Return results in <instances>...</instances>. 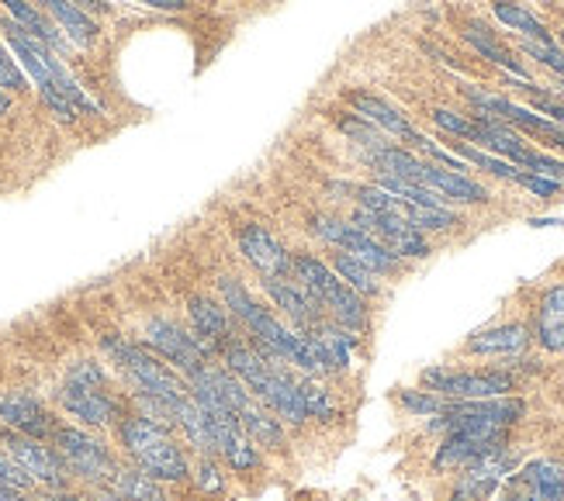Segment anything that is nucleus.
I'll return each mask as SVG.
<instances>
[{
	"label": "nucleus",
	"instance_id": "obj_1",
	"mask_svg": "<svg viewBox=\"0 0 564 501\" xmlns=\"http://www.w3.org/2000/svg\"><path fill=\"white\" fill-rule=\"evenodd\" d=\"M0 35H4L11 56L24 69V77L35 84L42 105L53 111L56 121L73 124L80 115H101V108H97L94 100L84 94V87L77 80H73V73L66 69V63L53 53V48L42 45L39 39H32L8 14H0Z\"/></svg>",
	"mask_w": 564,
	"mask_h": 501
},
{
	"label": "nucleus",
	"instance_id": "obj_2",
	"mask_svg": "<svg viewBox=\"0 0 564 501\" xmlns=\"http://www.w3.org/2000/svg\"><path fill=\"white\" fill-rule=\"evenodd\" d=\"M118 439L126 457L145 470L150 478L163 481V484H181L191 478V460L184 454V446L174 439V433L160 429L156 422L142 418V415H121L118 422Z\"/></svg>",
	"mask_w": 564,
	"mask_h": 501
},
{
	"label": "nucleus",
	"instance_id": "obj_3",
	"mask_svg": "<svg viewBox=\"0 0 564 501\" xmlns=\"http://www.w3.org/2000/svg\"><path fill=\"white\" fill-rule=\"evenodd\" d=\"M101 346H105V353L111 357V363L121 370V378L132 384V391L153 394V397L166 401L170 409L191 394V388H187V381L181 378V373L170 363H163L153 349H145L142 342H129L121 336H105Z\"/></svg>",
	"mask_w": 564,
	"mask_h": 501
},
{
	"label": "nucleus",
	"instance_id": "obj_4",
	"mask_svg": "<svg viewBox=\"0 0 564 501\" xmlns=\"http://www.w3.org/2000/svg\"><path fill=\"white\" fill-rule=\"evenodd\" d=\"M59 405L66 415L90 425V429H111L121 422V401L108 391V373L94 360H77L66 370L59 388Z\"/></svg>",
	"mask_w": 564,
	"mask_h": 501
},
{
	"label": "nucleus",
	"instance_id": "obj_5",
	"mask_svg": "<svg viewBox=\"0 0 564 501\" xmlns=\"http://www.w3.org/2000/svg\"><path fill=\"white\" fill-rule=\"evenodd\" d=\"M291 277L299 281L318 305H323V312L343 325V329H350V333H360L364 325H367V305H364V297L354 294L347 284H343L333 266L323 263L318 257L312 253H294L291 257Z\"/></svg>",
	"mask_w": 564,
	"mask_h": 501
},
{
	"label": "nucleus",
	"instance_id": "obj_6",
	"mask_svg": "<svg viewBox=\"0 0 564 501\" xmlns=\"http://www.w3.org/2000/svg\"><path fill=\"white\" fill-rule=\"evenodd\" d=\"M527 415L523 397H481V401H447L444 412L430 418V433L454 429H481V433H509Z\"/></svg>",
	"mask_w": 564,
	"mask_h": 501
},
{
	"label": "nucleus",
	"instance_id": "obj_7",
	"mask_svg": "<svg viewBox=\"0 0 564 501\" xmlns=\"http://www.w3.org/2000/svg\"><path fill=\"white\" fill-rule=\"evenodd\" d=\"M48 443H53V449L63 457V464L69 467V473L77 481L90 488H105L111 481L118 460L97 436L77 429V425H56V433Z\"/></svg>",
	"mask_w": 564,
	"mask_h": 501
},
{
	"label": "nucleus",
	"instance_id": "obj_8",
	"mask_svg": "<svg viewBox=\"0 0 564 501\" xmlns=\"http://www.w3.org/2000/svg\"><path fill=\"white\" fill-rule=\"evenodd\" d=\"M308 229L323 239L326 246L333 249H343V253H350L354 260H360L364 266H371L378 277H391V273L402 270V260L384 249L378 239H371L367 232H360L350 218H336V215H315L308 221Z\"/></svg>",
	"mask_w": 564,
	"mask_h": 501
},
{
	"label": "nucleus",
	"instance_id": "obj_9",
	"mask_svg": "<svg viewBox=\"0 0 564 501\" xmlns=\"http://www.w3.org/2000/svg\"><path fill=\"white\" fill-rule=\"evenodd\" d=\"M0 454H8L29 478L35 481V488L45 491H66L73 473L63 464V457L53 449V443L35 439V436H24L14 429H0Z\"/></svg>",
	"mask_w": 564,
	"mask_h": 501
},
{
	"label": "nucleus",
	"instance_id": "obj_10",
	"mask_svg": "<svg viewBox=\"0 0 564 501\" xmlns=\"http://www.w3.org/2000/svg\"><path fill=\"white\" fill-rule=\"evenodd\" d=\"M423 388L447 397V401H481V397H506L517 391V378L509 370H447L430 367L423 370Z\"/></svg>",
	"mask_w": 564,
	"mask_h": 501
},
{
	"label": "nucleus",
	"instance_id": "obj_11",
	"mask_svg": "<svg viewBox=\"0 0 564 501\" xmlns=\"http://www.w3.org/2000/svg\"><path fill=\"white\" fill-rule=\"evenodd\" d=\"M142 346L153 349V353L174 367L181 378L187 381L191 373H198L208 360H215L208 349L202 346V339L194 336L191 329H184V325L170 322V318H150L142 329Z\"/></svg>",
	"mask_w": 564,
	"mask_h": 501
},
{
	"label": "nucleus",
	"instance_id": "obj_12",
	"mask_svg": "<svg viewBox=\"0 0 564 501\" xmlns=\"http://www.w3.org/2000/svg\"><path fill=\"white\" fill-rule=\"evenodd\" d=\"M517 467H520V454L512 446H502L496 454L460 467V478L451 491V501H488Z\"/></svg>",
	"mask_w": 564,
	"mask_h": 501
},
{
	"label": "nucleus",
	"instance_id": "obj_13",
	"mask_svg": "<svg viewBox=\"0 0 564 501\" xmlns=\"http://www.w3.org/2000/svg\"><path fill=\"white\" fill-rule=\"evenodd\" d=\"M360 232H367L371 239H378L384 249H391L399 260H423L430 257V242H426V232L412 229L409 221L395 218V215H378V211H364L357 208L354 218H350Z\"/></svg>",
	"mask_w": 564,
	"mask_h": 501
},
{
	"label": "nucleus",
	"instance_id": "obj_14",
	"mask_svg": "<svg viewBox=\"0 0 564 501\" xmlns=\"http://www.w3.org/2000/svg\"><path fill=\"white\" fill-rule=\"evenodd\" d=\"M499 501H564V464L530 460L506 478Z\"/></svg>",
	"mask_w": 564,
	"mask_h": 501
},
{
	"label": "nucleus",
	"instance_id": "obj_15",
	"mask_svg": "<svg viewBox=\"0 0 564 501\" xmlns=\"http://www.w3.org/2000/svg\"><path fill=\"white\" fill-rule=\"evenodd\" d=\"M263 291L274 301V308L284 312V318L291 322L294 333H315V329H323V322L329 318L323 312V305H318V301L299 281H294L291 273L288 277H267Z\"/></svg>",
	"mask_w": 564,
	"mask_h": 501
},
{
	"label": "nucleus",
	"instance_id": "obj_16",
	"mask_svg": "<svg viewBox=\"0 0 564 501\" xmlns=\"http://www.w3.org/2000/svg\"><path fill=\"white\" fill-rule=\"evenodd\" d=\"M236 246L260 277H288L291 273V253L278 242L274 232H267L260 221H247L236 229Z\"/></svg>",
	"mask_w": 564,
	"mask_h": 501
},
{
	"label": "nucleus",
	"instance_id": "obj_17",
	"mask_svg": "<svg viewBox=\"0 0 564 501\" xmlns=\"http://www.w3.org/2000/svg\"><path fill=\"white\" fill-rule=\"evenodd\" d=\"M502 446H509V433H481V429L444 433V443H440L433 457V470H460L488 454H496Z\"/></svg>",
	"mask_w": 564,
	"mask_h": 501
},
{
	"label": "nucleus",
	"instance_id": "obj_18",
	"mask_svg": "<svg viewBox=\"0 0 564 501\" xmlns=\"http://www.w3.org/2000/svg\"><path fill=\"white\" fill-rule=\"evenodd\" d=\"M0 425L48 443L59 422L53 418V412H48L39 397L24 394V391H0Z\"/></svg>",
	"mask_w": 564,
	"mask_h": 501
},
{
	"label": "nucleus",
	"instance_id": "obj_19",
	"mask_svg": "<svg viewBox=\"0 0 564 501\" xmlns=\"http://www.w3.org/2000/svg\"><path fill=\"white\" fill-rule=\"evenodd\" d=\"M412 184L436 190L447 205H488V197H492L478 181H471L468 173H454V170L430 163L423 156H420V166H415Z\"/></svg>",
	"mask_w": 564,
	"mask_h": 501
},
{
	"label": "nucleus",
	"instance_id": "obj_20",
	"mask_svg": "<svg viewBox=\"0 0 564 501\" xmlns=\"http://www.w3.org/2000/svg\"><path fill=\"white\" fill-rule=\"evenodd\" d=\"M187 315H191V333L202 339V346L208 349L212 357H218V349L229 346L239 336V325L232 322L226 305H223V301L208 297V294L191 297Z\"/></svg>",
	"mask_w": 564,
	"mask_h": 501
},
{
	"label": "nucleus",
	"instance_id": "obj_21",
	"mask_svg": "<svg viewBox=\"0 0 564 501\" xmlns=\"http://www.w3.org/2000/svg\"><path fill=\"white\" fill-rule=\"evenodd\" d=\"M343 100L354 108V115H360L364 121H371L375 129H381L388 139H399L405 142V149L415 142V124L409 121V115H402L395 105H388L384 97L371 94V90H343Z\"/></svg>",
	"mask_w": 564,
	"mask_h": 501
},
{
	"label": "nucleus",
	"instance_id": "obj_22",
	"mask_svg": "<svg viewBox=\"0 0 564 501\" xmlns=\"http://www.w3.org/2000/svg\"><path fill=\"white\" fill-rule=\"evenodd\" d=\"M257 401L263 409H271L281 418V425H305L308 422L305 405H302V388H299V381H294L291 367H278L271 373V381H267V388L257 394Z\"/></svg>",
	"mask_w": 564,
	"mask_h": 501
},
{
	"label": "nucleus",
	"instance_id": "obj_23",
	"mask_svg": "<svg viewBox=\"0 0 564 501\" xmlns=\"http://www.w3.org/2000/svg\"><path fill=\"white\" fill-rule=\"evenodd\" d=\"M32 4L53 18V24L69 39L73 48H90L97 39H101V24H97V18L80 11L73 0H32Z\"/></svg>",
	"mask_w": 564,
	"mask_h": 501
},
{
	"label": "nucleus",
	"instance_id": "obj_24",
	"mask_svg": "<svg viewBox=\"0 0 564 501\" xmlns=\"http://www.w3.org/2000/svg\"><path fill=\"white\" fill-rule=\"evenodd\" d=\"M0 8H4V14L11 18V21H18L24 32H29L32 39H39L42 45H48L53 48L56 56H66L69 53V39L56 29L53 24V18H48L45 11H39L32 0H0Z\"/></svg>",
	"mask_w": 564,
	"mask_h": 501
},
{
	"label": "nucleus",
	"instance_id": "obj_25",
	"mask_svg": "<svg viewBox=\"0 0 564 501\" xmlns=\"http://www.w3.org/2000/svg\"><path fill=\"white\" fill-rule=\"evenodd\" d=\"M530 346V329L527 325H499V329H485L468 339V353L475 357H517Z\"/></svg>",
	"mask_w": 564,
	"mask_h": 501
},
{
	"label": "nucleus",
	"instance_id": "obj_26",
	"mask_svg": "<svg viewBox=\"0 0 564 501\" xmlns=\"http://www.w3.org/2000/svg\"><path fill=\"white\" fill-rule=\"evenodd\" d=\"M464 42H468L475 53L481 56V59H488V63H496L499 69H506V77H512V80H527V66L509 53V48L485 29L481 21H468L464 24Z\"/></svg>",
	"mask_w": 564,
	"mask_h": 501
},
{
	"label": "nucleus",
	"instance_id": "obj_27",
	"mask_svg": "<svg viewBox=\"0 0 564 501\" xmlns=\"http://www.w3.org/2000/svg\"><path fill=\"white\" fill-rule=\"evenodd\" d=\"M239 425H242V433L250 436L253 446H267V449H281L284 446V425H281V418L271 409H263L257 397L239 412Z\"/></svg>",
	"mask_w": 564,
	"mask_h": 501
},
{
	"label": "nucleus",
	"instance_id": "obj_28",
	"mask_svg": "<svg viewBox=\"0 0 564 501\" xmlns=\"http://www.w3.org/2000/svg\"><path fill=\"white\" fill-rule=\"evenodd\" d=\"M536 342L551 353H564V287L547 291L536 308Z\"/></svg>",
	"mask_w": 564,
	"mask_h": 501
},
{
	"label": "nucleus",
	"instance_id": "obj_29",
	"mask_svg": "<svg viewBox=\"0 0 564 501\" xmlns=\"http://www.w3.org/2000/svg\"><path fill=\"white\" fill-rule=\"evenodd\" d=\"M492 14L499 18V24H506V29H512V32H520L523 39L554 42V35L547 32V24L536 18L527 4H520V0H492Z\"/></svg>",
	"mask_w": 564,
	"mask_h": 501
},
{
	"label": "nucleus",
	"instance_id": "obj_30",
	"mask_svg": "<svg viewBox=\"0 0 564 501\" xmlns=\"http://www.w3.org/2000/svg\"><path fill=\"white\" fill-rule=\"evenodd\" d=\"M108 488L126 501H166L163 481L150 478V473L139 470V467H115Z\"/></svg>",
	"mask_w": 564,
	"mask_h": 501
},
{
	"label": "nucleus",
	"instance_id": "obj_31",
	"mask_svg": "<svg viewBox=\"0 0 564 501\" xmlns=\"http://www.w3.org/2000/svg\"><path fill=\"white\" fill-rule=\"evenodd\" d=\"M329 266H333V273L336 277L347 284L354 294H360V297H375V294H381V277L371 270V266H364L360 260H354L350 253H343V249H333V257H329Z\"/></svg>",
	"mask_w": 564,
	"mask_h": 501
},
{
	"label": "nucleus",
	"instance_id": "obj_32",
	"mask_svg": "<svg viewBox=\"0 0 564 501\" xmlns=\"http://www.w3.org/2000/svg\"><path fill=\"white\" fill-rule=\"evenodd\" d=\"M336 129L347 135L357 149H364V160H371L375 153H381V149L391 145V139L381 129H375L371 121H364L360 115H350V111L336 115Z\"/></svg>",
	"mask_w": 564,
	"mask_h": 501
},
{
	"label": "nucleus",
	"instance_id": "obj_33",
	"mask_svg": "<svg viewBox=\"0 0 564 501\" xmlns=\"http://www.w3.org/2000/svg\"><path fill=\"white\" fill-rule=\"evenodd\" d=\"M299 388H302V405H305L308 418H318V422H333L336 418V405H333L329 391L323 388V381L305 378V381H299Z\"/></svg>",
	"mask_w": 564,
	"mask_h": 501
},
{
	"label": "nucleus",
	"instance_id": "obj_34",
	"mask_svg": "<svg viewBox=\"0 0 564 501\" xmlns=\"http://www.w3.org/2000/svg\"><path fill=\"white\" fill-rule=\"evenodd\" d=\"M218 457H226V464H229L232 470H239V473H247V470H253V467L260 464V454H257V446L250 443L247 433L236 436L232 443H226L223 449H218Z\"/></svg>",
	"mask_w": 564,
	"mask_h": 501
},
{
	"label": "nucleus",
	"instance_id": "obj_35",
	"mask_svg": "<svg viewBox=\"0 0 564 501\" xmlns=\"http://www.w3.org/2000/svg\"><path fill=\"white\" fill-rule=\"evenodd\" d=\"M433 124L440 132H447L451 139H460V142H471L475 135V118L471 115H457L451 108H433Z\"/></svg>",
	"mask_w": 564,
	"mask_h": 501
},
{
	"label": "nucleus",
	"instance_id": "obj_36",
	"mask_svg": "<svg viewBox=\"0 0 564 501\" xmlns=\"http://www.w3.org/2000/svg\"><path fill=\"white\" fill-rule=\"evenodd\" d=\"M399 401H402V409L405 412H412V415H426V418H433V415H440L444 412V405H447V397H440V394H433V391H402L399 394Z\"/></svg>",
	"mask_w": 564,
	"mask_h": 501
},
{
	"label": "nucleus",
	"instance_id": "obj_37",
	"mask_svg": "<svg viewBox=\"0 0 564 501\" xmlns=\"http://www.w3.org/2000/svg\"><path fill=\"white\" fill-rule=\"evenodd\" d=\"M520 170L541 173V177H551V181L564 184V160H554L551 153H541V149H527V156L520 160Z\"/></svg>",
	"mask_w": 564,
	"mask_h": 501
},
{
	"label": "nucleus",
	"instance_id": "obj_38",
	"mask_svg": "<svg viewBox=\"0 0 564 501\" xmlns=\"http://www.w3.org/2000/svg\"><path fill=\"white\" fill-rule=\"evenodd\" d=\"M0 90H8V94L29 90V77H24V69L18 66V59L11 56V48L4 42H0Z\"/></svg>",
	"mask_w": 564,
	"mask_h": 501
},
{
	"label": "nucleus",
	"instance_id": "obj_39",
	"mask_svg": "<svg viewBox=\"0 0 564 501\" xmlns=\"http://www.w3.org/2000/svg\"><path fill=\"white\" fill-rule=\"evenodd\" d=\"M520 87L533 97V111L536 115H544V118H551V121H557L561 129H564V100H554V97H544L541 90H536V84H530V80H520Z\"/></svg>",
	"mask_w": 564,
	"mask_h": 501
},
{
	"label": "nucleus",
	"instance_id": "obj_40",
	"mask_svg": "<svg viewBox=\"0 0 564 501\" xmlns=\"http://www.w3.org/2000/svg\"><path fill=\"white\" fill-rule=\"evenodd\" d=\"M0 488H14V491H35V481L24 473L8 454H0Z\"/></svg>",
	"mask_w": 564,
	"mask_h": 501
},
{
	"label": "nucleus",
	"instance_id": "obj_41",
	"mask_svg": "<svg viewBox=\"0 0 564 501\" xmlns=\"http://www.w3.org/2000/svg\"><path fill=\"white\" fill-rule=\"evenodd\" d=\"M520 187H527L533 197H544V200H551V197H557L561 194V187L564 184H557V181H551V177H541V173H520V181H517Z\"/></svg>",
	"mask_w": 564,
	"mask_h": 501
},
{
	"label": "nucleus",
	"instance_id": "obj_42",
	"mask_svg": "<svg viewBox=\"0 0 564 501\" xmlns=\"http://www.w3.org/2000/svg\"><path fill=\"white\" fill-rule=\"evenodd\" d=\"M191 478L198 481V488L205 494H223V473H218V467L212 464V457H202L198 473H191Z\"/></svg>",
	"mask_w": 564,
	"mask_h": 501
},
{
	"label": "nucleus",
	"instance_id": "obj_43",
	"mask_svg": "<svg viewBox=\"0 0 564 501\" xmlns=\"http://www.w3.org/2000/svg\"><path fill=\"white\" fill-rule=\"evenodd\" d=\"M142 8H153V11H166V14H177L187 11V0H135Z\"/></svg>",
	"mask_w": 564,
	"mask_h": 501
},
{
	"label": "nucleus",
	"instance_id": "obj_44",
	"mask_svg": "<svg viewBox=\"0 0 564 501\" xmlns=\"http://www.w3.org/2000/svg\"><path fill=\"white\" fill-rule=\"evenodd\" d=\"M80 11H87L90 18H97V14H111V0H73Z\"/></svg>",
	"mask_w": 564,
	"mask_h": 501
},
{
	"label": "nucleus",
	"instance_id": "obj_45",
	"mask_svg": "<svg viewBox=\"0 0 564 501\" xmlns=\"http://www.w3.org/2000/svg\"><path fill=\"white\" fill-rule=\"evenodd\" d=\"M32 501H90V498H80V494H69V491H32Z\"/></svg>",
	"mask_w": 564,
	"mask_h": 501
},
{
	"label": "nucleus",
	"instance_id": "obj_46",
	"mask_svg": "<svg viewBox=\"0 0 564 501\" xmlns=\"http://www.w3.org/2000/svg\"><path fill=\"white\" fill-rule=\"evenodd\" d=\"M0 501H32V491H14V488H0Z\"/></svg>",
	"mask_w": 564,
	"mask_h": 501
},
{
	"label": "nucleus",
	"instance_id": "obj_47",
	"mask_svg": "<svg viewBox=\"0 0 564 501\" xmlns=\"http://www.w3.org/2000/svg\"><path fill=\"white\" fill-rule=\"evenodd\" d=\"M90 501H126V498H121V494H115V491H111V488L105 484V488H94Z\"/></svg>",
	"mask_w": 564,
	"mask_h": 501
},
{
	"label": "nucleus",
	"instance_id": "obj_48",
	"mask_svg": "<svg viewBox=\"0 0 564 501\" xmlns=\"http://www.w3.org/2000/svg\"><path fill=\"white\" fill-rule=\"evenodd\" d=\"M11 111V94L8 90H0V118H4Z\"/></svg>",
	"mask_w": 564,
	"mask_h": 501
}]
</instances>
